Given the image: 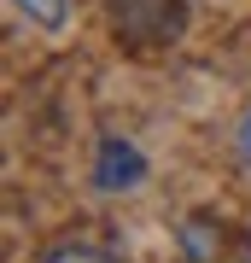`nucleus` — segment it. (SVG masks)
<instances>
[{
  "label": "nucleus",
  "instance_id": "1",
  "mask_svg": "<svg viewBox=\"0 0 251 263\" xmlns=\"http://www.w3.org/2000/svg\"><path fill=\"white\" fill-rule=\"evenodd\" d=\"M146 181V158H140L134 141H123V135H105L100 141V164H93V187L100 193H129Z\"/></svg>",
  "mask_w": 251,
  "mask_h": 263
},
{
  "label": "nucleus",
  "instance_id": "2",
  "mask_svg": "<svg viewBox=\"0 0 251 263\" xmlns=\"http://www.w3.org/2000/svg\"><path fill=\"white\" fill-rule=\"evenodd\" d=\"M12 6H18V18L41 24V29H59L70 18V0H12Z\"/></svg>",
  "mask_w": 251,
  "mask_h": 263
},
{
  "label": "nucleus",
  "instance_id": "3",
  "mask_svg": "<svg viewBox=\"0 0 251 263\" xmlns=\"http://www.w3.org/2000/svg\"><path fill=\"white\" fill-rule=\"evenodd\" d=\"M47 263H111V257H105V252H93V246H59Z\"/></svg>",
  "mask_w": 251,
  "mask_h": 263
},
{
  "label": "nucleus",
  "instance_id": "4",
  "mask_svg": "<svg viewBox=\"0 0 251 263\" xmlns=\"http://www.w3.org/2000/svg\"><path fill=\"white\" fill-rule=\"evenodd\" d=\"M234 152H240V164L251 170V105H245V117H240V129H234Z\"/></svg>",
  "mask_w": 251,
  "mask_h": 263
}]
</instances>
